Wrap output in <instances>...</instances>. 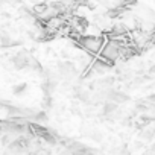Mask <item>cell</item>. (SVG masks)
Segmentation results:
<instances>
[{
  "instance_id": "1",
  "label": "cell",
  "mask_w": 155,
  "mask_h": 155,
  "mask_svg": "<svg viewBox=\"0 0 155 155\" xmlns=\"http://www.w3.org/2000/svg\"><path fill=\"white\" fill-rule=\"evenodd\" d=\"M79 43H81V46H82L87 52H90V53H96V52H99V49L102 47V40L97 38V37H84V38L79 40Z\"/></svg>"
},
{
  "instance_id": "2",
  "label": "cell",
  "mask_w": 155,
  "mask_h": 155,
  "mask_svg": "<svg viewBox=\"0 0 155 155\" xmlns=\"http://www.w3.org/2000/svg\"><path fill=\"white\" fill-rule=\"evenodd\" d=\"M120 53H122V46L116 41L108 43V46H105V49H104V56L108 59H116L120 56Z\"/></svg>"
},
{
  "instance_id": "3",
  "label": "cell",
  "mask_w": 155,
  "mask_h": 155,
  "mask_svg": "<svg viewBox=\"0 0 155 155\" xmlns=\"http://www.w3.org/2000/svg\"><path fill=\"white\" fill-rule=\"evenodd\" d=\"M58 73H59V76L62 78V79H71V78L76 74V68H74V65L73 64H70V62H61L59 65H58Z\"/></svg>"
},
{
  "instance_id": "4",
  "label": "cell",
  "mask_w": 155,
  "mask_h": 155,
  "mask_svg": "<svg viewBox=\"0 0 155 155\" xmlns=\"http://www.w3.org/2000/svg\"><path fill=\"white\" fill-rule=\"evenodd\" d=\"M146 99H147V101H149V102H152V104H153V105H155V94H152V96H147V97H146Z\"/></svg>"
},
{
  "instance_id": "5",
  "label": "cell",
  "mask_w": 155,
  "mask_h": 155,
  "mask_svg": "<svg viewBox=\"0 0 155 155\" xmlns=\"http://www.w3.org/2000/svg\"><path fill=\"white\" fill-rule=\"evenodd\" d=\"M152 155H155V146L152 147Z\"/></svg>"
}]
</instances>
